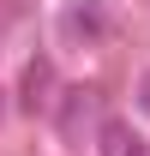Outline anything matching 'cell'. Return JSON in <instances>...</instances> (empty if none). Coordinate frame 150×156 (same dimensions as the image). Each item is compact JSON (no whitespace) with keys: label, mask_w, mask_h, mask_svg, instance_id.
Wrapping results in <instances>:
<instances>
[{"label":"cell","mask_w":150,"mask_h":156,"mask_svg":"<svg viewBox=\"0 0 150 156\" xmlns=\"http://www.w3.org/2000/svg\"><path fill=\"white\" fill-rule=\"evenodd\" d=\"M138 108L150 114V72H138Z\"/></svg>","instance_id":"cell-5"},{"label":"cell","mask_w":150,"mask_h":156,"mask_svg":"<svg viewBox=\"0 0 150 156\" xmlns=\"http://www.w3.org/2000/svg\"><path fill=\"white\" fill-rule=\"evenodd\" d=\"M48 90H54V66H48V60H30V66H24V84H18V102H24V108H30V114H42V108H48V102H54V96H48Z\"/></svg>","instance_id":"cell-3"},{"label":"cell","mask_w":150,"mask_h":156,"mask_svg":"<svg viewBox=\"0 0 150 156\" xmlns=\"http://www.w3.org/2000/svg\"><path fill=\"white\" fill-rule=\"evenodd\" d=\"M96 114V90H66V114H60V132L78 138V126Z\"/></svg>","instance_id":"cell-4"},{"label":"cell","mask_w":150,"mask_h":156,"mask_svg":"<svg viewBox=\"0 0 150 156\" xmlns=\"http://www.w3.org/2000/svg\"><path fill=\"white\" fill-rule=\"evenodd\" d=\"M0 108H6V90H0Z\"/></svg>","instance_id":"cell-6"},{"label":"cell","mask_w":150,"mask_h":156,"mask_svg":"<svg viewBox=\"0 0 150 156\" xmlns=\"http://www.w3.org/2000/svg\"><path fill=\"white\" fill-rule=\"evenodd\" d=\"M96 156H150V144H144V132H132V120H102Z\"/></svg>","instance_id":"cell-2"},{"label":"cell","mask_w":150,"mask_h":156,"mask_svg":"<svg viewBox=\"0 0 150 156\" xmlns=\"http://www.w3.org/2000/svg\"><path fill=\"white\" fill-rule=\"evenodd\" d=\"M60 36H66V42H102V36H108V12H102V0H66V12H60Z\"/></svg>","instance_id":"cell-1"}]
</instances>
